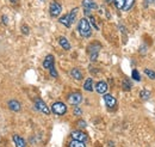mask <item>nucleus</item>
Returning a JSON list of instances; mask_svg holds the SVG:
<instances>
[{"mask_svg":"<svg viewBox=\"0 0 155 147\" xmlns=\"http://www.w3.org/2000/svg\"><path fill=\"white\" fill-rule=\"evenodd\" d=\"M85 15L86 16H91V11L90 10H85Z\"/></svg>","mask_w":155,"mask_h":147,"instance_id":"nucleus-34","label":"nucleus"},{"mask_svg":"<svg viewBox=\"0 0 155 147\" xmlns=\"http://www.w3.org/2000/svg\"><path fill=\"white\" fill-rule=\"evenodd\" d=\"M114 4L118 10H123L124 5H125V0H114Z\"/></svg>","mask_w":155,"mask_h":147,"instance_id":"nucleus-22","label":"nucleus"},{"mask_svg":"<svg viewBox=\"0 0 155 147\" xmlns=\"http://www.w3.org/2000/svg\"><path fill=\"white\" fill-rule=\"evenodd\" d=\"M78 30L80 32V35L85 38H88V37L92 35V29H91V24L90 22L86 18H81L79 20V24H78Z\"/></svg>","mask_w":155,"mask_h":147,"instance_id":"nucleus-1","label":"nucleus"},{"mask_svg":"<svg viewBox=\"0 0 155 147\" xmlns=\"http://www.w3.org/2000/svg\"><path fill=\"white\" fill-rule=\"evenodd\" d=\"M96 91L99 93V94H105L107 92V84L105 81H98L96 84Z\"/></svg>","mask_w":155,"mask_h":147,"instance_id":"nucleus-12","label":"nucleus"},{"mask_svg":"<svg viewBox=\"0 0 155 147\" xmlns=\"http://www.w3.org/2000/svg\"><path fill=\"white\" fill-rule=\"evenodd\" d=\"M61 12H62L61 4H58V1H53L50 4V6H49V13H50V16L55 18V17H58L61 15Z\"/></svg>","mask_w":155,"mask_h":147,"instance_id":"nucleus-6","label":"nucleus"},{"mask_svg":"<svg viewBox=\"0 0 155 147\" xmlns=\"http://www.w3.org/2000/svg\"><path fill=\"white\" fill-rule=\"evenodd\" d=\"M101 49V46L98 41H94L90 47H88V55H90V60L92 62H94L97 60L98 55H99V50Z\"/></svg>","mask_w":155,"mask_h":147,"instance_id":"nucleus-3","label":"nucleus"},{"mask_svg":"<svg viewBox=\"0 0 155 147\" xmlns=\"http://www.w3.org/2000/svg\"><path fill=\"white\" fill-rule=\"evenodd\" d=\"M144 73H146V75H147L148 78H150L152 80H154V79H155V72H154V71L146 68V70H144Z\"/></svg>","mask_w":155,"mask_h":147,"instance_id":"nucleus-24","label":"nucleus"},{"mask_svg":"<svg viewBox=\"0 0 155 147\" xmlns=\"http://www.w3.org/2000/svg\"><path fill=\"white\" fill-rule=\"evenodd\" d=\"M54 62H55V59L51 54L45 56L44 61H43V67L47 68V70H50L51 67H54Z\"/></svg>","mask_w":155,"mask_h":147,"instance_id":"nucleus-11","label":"nucleus"},{"mask_svg":"<svg viewBox=\"0 0 155 147\" xmlns=\"http://www.w3.org/2000/svg\"><path fill=\"white\" fill-rule=\"evenodd\" d=\"M51 111L55 114V115H58V116H62L67 112V105L62 102H55L53 105H51Z\"/></svg>","mask_w":155,"mask_h":147,"instance_id":"nucleus-4","label":"nucleus"},{"mask_svg":"<svg viewBox=\"0 0 155 147\" xmlns=\"http://www.w3.org/2000/svg\"><path fill=\"white\" fill-rule=\"evenodd\" d=\"M21 32L24 34V35H29V32H30V29H29V26L28 25H21Z\"/></svg>","mask_w":155,"mask_h":147,"instance_id":"nucleus-27","label":"nucleus"},{"mask_svg":"<svg viewBox=\"0 0 155 147\" xmlns=\"http://www.w3.org/2000/svg\"><path fill=\"white\" fill-rule=\"evenodd\" d=\"M49 73H50V75L53 77V78H58V71H56V68H55V66L54 67H51L50 70H49Z\"/></svg>","mask_w":155,"mask_h":147,"instance_id":"nucleus-26","label":"nucleus"},{"mask_svg":"<svg viewBox=\"0 0 155 147\" xmlns=\"http://www.w3.org/2000/svg\"><path fill=\"white\" fill-rule=\"evenodd\" d=\"M134 4H135V0H125V5H124L123 10L124 11H129L134 6Z\"/></svg>","mask_w":155,"mask_h":147,"instance_id":"nucleus-21","label":"nucleus"},{"mask_svg":"<svg viewBox=\"0 0 155 147\" xmlns=\"http://www.w3.org/2000/svg\"><path fill=\"white\" fill-rule=\"evenodd\" d=\"M35 108L38 111H41V112L45 114V115H49V114H50V109L48 108V105H47L41 98H36V99H35Z\"/></svg>","mask_w":155,"mask_h":147,"instance_id":"nucleus-8","label":"nucleus"},{"mask_svg":"<svg viewBox=\"0 0 155 147\" xmlns=\"http://www.w3.org/2000/svg\"><path fill=\"white\" fill-rule=\"evenodd\" d=\"M71 75L72 78H74L75 80H81L82 79V72L79 70V68H73L71 71Z\"/></svg>","mask_w":155,"mask_h":147,"instance_id":"nucleus-17","label":"nucleus"},{"mask_svg":"<svg viewBox=\"0 0 155 147\" xmlns=\"http://www.w3.org/2000/svg\"><path fill=\"white\" fill-rule=\"evenodd\" d=\"M10 2H11V4H15V5H17V4L19 2V0H10Z\"/></svg>","mask_w":155,"mask_h":147,"instance_id":"nucleus-33","label":"nucleus"},{"mask_svg":"<svg viewBox=\"0 0 155 147\" xmlns=\"http://www.w3.org/2000/svg\"><path fill=\"white\" fill-rule=\"evenodd\" d=\"M82 7L85 10H97L98 5L93 0H82Z\"/></svg>","mask_w":155,"mask_h":147,"instance_id":"nucleus-13","label":"nucleus"},{"mask_svg":"<svg viewBox=\"0 0 155 147\" xmlns=\"http://www.w3.org/2000/svg\"><path fill=\"white\" fill-rule=\"evenodd\" d=\"M58 43H60V46L64 49V50H69L71 49V43L68 42V39L66 38V37L61 36L58 38Z\"/></svg>","mask_w":155,"mask_h":147,"instance_id":"nucleus-15","label":"nucleus"},{"mask_svg":"<svg viewBox=\"0 0 155 147\" xmlns=\"http://www.w3.org/2000/svg\"><path fill=\"white\" fill-rule=\"evenodd\" d=\"M73 112H74V115H75V116H80V115L82 114V110H81L80 108H78V107H77V108H74Z\"/></svg>","mask_w":155,"mask_h":147,"instance_id":"nucleus-28","label":"nucleus"},{"mask_svg":"<svg viewBox=\"0 0 155 147\" xmlns=\"http://www.w3.org/2000/svg\"><path fill=\"white\" fill-rule=\"evenodd\" d=\"M79 126H81V127H85V126H86V123H85L84 121H79Z\"/></svg>","mask_w":155,"mask_h":147,"instance_id":"nucleus-32","label":"nucleus"},{"mask_svg":"<svg viewBox=\"0 0 155 147\" xmlns=\"http://www.w3.org/2000/svg\"><path fill=\"white\" fill-rule=\"evenodd\" d=\"M140 97L143 101H148L150 98V92L148 91V90H142V91L140 92Z\"/></svg>","mask_w":155,"mask_h":147,"instance_id":"nucleus-19","label":"nucleus"},{"mask_svg":"<svg viewBox=\"0 0 155 147\" xmlns=\"http://www.w3.org/2000/svg\"><path fill=\"white\" fill-rule=\"evenodd\" d=\"M2 23H4V24H7V16H2Z\"/></svg>","mask_w":155,"mask_h":147,"instance_id":"nucleus-31","label":"nucleus"},{"mask_svg":"<svg viewBox=\"0 0 155 147\" xmlns=\"http://www.w3.org/2000/svg\"><path fill=\"white\" fill-rule=\"evenodd\" d=\"M155 0H143V6L144 7H148L150 4H153Z\"/></svg>","mask_w":155,"mask_h":147,"instance_id":"nucleus-29","label":"nucleus"},{"mask_svg":"<svg viewBox=\"0 0 155 147\" xmlns=\"http://www.w3.org/2000/svg\"><path fill=\"white\" fill-rule=\"evenodd\" d=\"M7 107H8L10 110L15 111V112H18V111H20V109H21L20 103L18 102V101H16V99H11V101H8Z\"/></svg>","mask_w":155,"mask_h":147,"instance_id":"nucleus-10","label":"nucleus"},{"mask_svg":"<svg viewBox=\"0 0 155 147\" xmlns=\"http://www.w3.org/2000/svg\"><path fill=\"white\" fill-rule=\"evenodd\" d=\"M77 13H78V9H73L69 13H67L66 16H63V17H61V18L58 19V22L62 24V25H64L66 28H71L72 26V24L74 23V20L77 18Z\"/></svg>","mask_w":155,"mask_h":147,"instance_id":"nucleus-2","label":"nucleus"},{"mask_svg":"<svg viewBox=\"0 0 155 147\" xmlns=\"http://www.w3.org/2000/svg\"><path fill=\"white\" fill-rule=\"evenodd\" d=\"M104 102H105V104H106V107L109 108V109H115L117 105V101L116 98L112 96V94H104Z\"/></svg>","mask_w":155,"mask_h":147,"instance_id":"nucleus-9","label":"nucleus"},{"mask_svg":"<svg viewBox=\"0 0 155 147\" xmlns=\"http://www.w3.org/2000/svg\"><path fill=\"white\" fill-rule=\"evenodd\" d=\"M84 90H86V91L88 92L93 91V79L92 78H88V79L85 80V83H84Z\"/></svg>","mask_w":155,"mask_h":147,"instance_id":"nucleus-16","label":"nucleus"},{"mask_svg":"<svg viewBox=\"0 0 155 147\" xmlns=\"http://www.w3.org/2000/svg\"><path fill=\"white\" fill-rule=\"evenodd\" d=\"M82 102V94L80 92H73L68 96V103L71 105H79Z\"/></svg>","mask_w":155,"mask_h":147,"instance_id":"nucleus-7","label":"nucleus"},{"mask_svg":"<svg viewBox=\"0 0 155 147\" xmlns=\"http://www.w3.org/2000/svg\"><path fill=\"white\" fill-rule=\"evenodd\" d=\"M146 50H147V48H146V47L140 48V53H142V54H146Z\"/></svg>","mask_w":155,"mask_h":147,"instance_id":"nucleus-30","label":"nucleus"},{"mask_svg":"<svg viewBox=\"0 0 155 147\" xmlns=\"http://www.w3.org/2000/svg\"><path fill=\"white\" fill-rule=\"evenodd\" d=\"M105 2L106 4H111V2H114V0H105Z\"/></svg>","mask_w":155,"mask_h":147,"instance_id":"nucleus-35","label":"nucleus"},{"mask_svg":"<svg viewBox=\"0 0 155 147\" xmlns=\"http://www.w3.org/2000/svg\"><path fill=\"white\" fill-rule=\"evenodd\" d=\"M131 78H133L134 80H136V81H140V80H141V75H140L137 70H133V72H131Z\"/></svg>","mask_w":155,"mask_h":147,"instance_id":"nucleus-23","label":"nucleus"},{"mask_svg":"<svg viewBox=\"0 0 155 147\" xmlns=\"http://www.w3.org/2000/svg\"><path fill=\"white\" fill-rule=\"evenodd\" d=\"M71 138L72 140H77L80 142H86L88 141V135L86 133H84L82 130H74L71 133Z\"/></svg>","mask_w":155,"mask_h":147,"instance_id":"nucleus-5","label":"nucleus"},{"mask_svg":"<svg viewBox=\"0 0 155 147\" xmlns=\"http://www.w3.org/2000/svg\"><path fill=\"white\" fill-rule=\"evenodd\" d=\"M122 86H123V90L124 91H130L131 90V83L129 79H124L123 83H122Z\"/></svg>","mask_w":155,"mask_h":147,"instance_id":"nucleus-18","label":"nucleus"},{"mask_svg":"<svg viewBox=\"0 0 155 147\" xmlns=\"http://www.w3.org/2000/svg\"><path fill=\"white\" fill-rule=\"evenodd\" d=\"M12 140H13V142H15L16 147H26L25 140H24L20 135H18V134H15V135L12 136Z\"/></svg>","mask_w":155,"mask_h":147,"instance_id":"nucleus-14","label":"nucleus"},{"mask_svg":"<svg viewBox=\"0 0 155 147\" xmlns=\"http://www.w3.org/2000/svg\"><path fill=\"white\" fill-rule=\"evenodd\" d=\"M90 24H92L96 30H99V26H98V24L96 23V19H94L93 16H90Z\"/></svg>","mask_w":155,"mask_h":147,"instance_id":"nucleus-25","label":"nucleus"},{"mask_svg":"<svg viewBox=\"0 0 155 147\" xmlns=\"http://www.w3.org/2000/svg\"><path fill=\"white\" fill-rule=\"evenodd\" d=\"M68 147H86V145H85V142H80V141H77V140H72L68 144Z\"/></svg>","mask_w":155,"mask_h":147,"instance_id":"nucleus-20","label":"nucleus"}]
</instances>
